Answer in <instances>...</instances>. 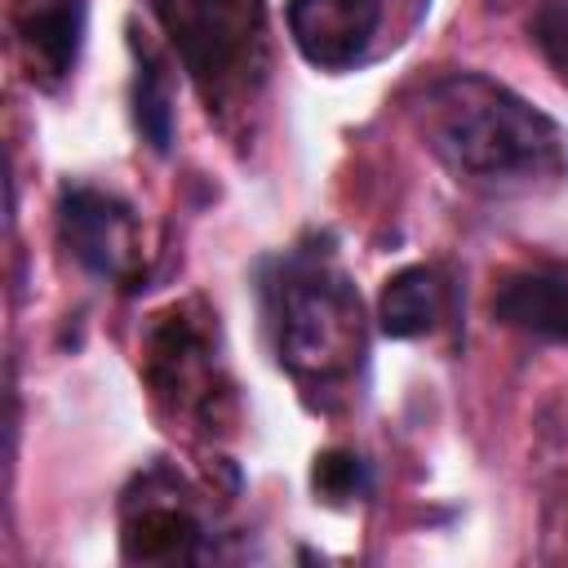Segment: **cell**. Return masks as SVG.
Segmentation results:
<instances>
[{
  "label": "cell",
  "instance_id": "obj_1",
  "mask_svg": "<svg viewBox=\"0 0 568 568\" xmlns=\"http://www.w3.org/2000/svg\"><path fill=\"white\" fill-rule=\"evenodd\" d=\"M426 151L475 195H541L568 178L564 129L484 71H444L413 98Z\"/></svg>",
  "mask_w": 568,
  "mask_h": 568
},
{
  "label": "cell",
  "instance_id": "obj_2",
  "mask_svg": "<svg viewBox=\"0 0 568 568\" xmlns=\"http://www.w3.org/2000/svg\"><path fill=\"white\" fill-rule=\"evenodd\" d=\"M257 302L275 364L306 390L355 382L368 355L364 302L328 240H302L257 262Z\"/></svg>",
  "mask_w": 568,
  "mask_h": 568
},
{
  "label": "cell",
  "instance_id": "obj_3",
  "mask_svg": "<svg viewBox=\"0 0 568 568\" xmlns=\"http://www.w3.org/2000/svg\"><path fill=\"white\" fill-rule=\"evenodd\" d=\"M209 115L240 111L266 80L262 0H146Z\"/></svg>",
  "mask_w": 568,
  "mask_h": 568
},
{
  "label": "cell",
  "instance_id": "obj_4",
  "mask_svg": "<svg viewBox=\"0 0 568 568\" xmlns=\"http://www.w3.org/2000/svg\"><path fill=\"white\" fill-rule=\"evenodd\" d=\"M217 315L200 302H178L155 315L142 337V377L151 395L195 426H222L231 408V373L217 342Z\"/></svg>",
  "mask_w": 568,
  "mask_h": 568
},
{
  "label": "cell",
  "instance_id": "obj_5",
  "mask_svg": "<svg viewBox=\"0 0 568 568\" xmlns=\"http://www.w3.org/2000/svg\"><path fill=\"white\" fill-rule=\"evenodd\" d=\"M120 550L133 564H191V559H213V532L186 493V484L151 466L146 475L133 479V488L120 501Z\"/></svg>",
  "mask_w": 568,
  "mask_h": 568
},
{
  "label": "cell",
  "instance_id": "obj_6",
  "mask_svg": "<svg viewBox=\"0 0 568 568\" xmlns=\"http://www.w3.org/2000/svg\"><path fill=\"white\" fill-rule=\"evenodd\" d=\"M58 235L67 253L93 275L111 284H133L142 266V231L138 213L98 186H62L58 195Z\"/></svg>",
  "mask_w": 568,
  "mask_h": 568
},
{
  "label": "cell",
  "instance_id": "obj_7",
  "mask_svg": "<svg viewBox=\"0 0 568 568\" xmlns=\"http://www.w3.org/2000/svg\"><path fill=\"white\" fill-rule=\"evenodd\" d=\"M386 0H288V36L320 71H351L368 58Z\"/></svg>",
  "mask_w": 568,
  "mask_h": 568
},
{
  "label": "cell",
  "instance_id": "obj_8",
  "mask_svg": "<svg viewBox=\"0 0 568 568\" xmlns=\"http://www.w3.org/2000/svg\"><path fill=\"white\" fill-rule=\"evenodd\" d=\"M493 320L524 337L568 346V266H524L501 275Z\"/></svg>",
  "mask_w": 568,
  "mask_h": 568
},
{
  "label": "cell",
  "instance_id": "obj_9",
  "mask_svg": "<svg viewBox=\"0 0 568 568\" xmlns=\"http://www.w3.org/2000/svg\"><path fill=\"white\" fill-rule=\"evenodd\" d=\"M84 22H89V0H13V27L27 49V62L49 84L75 71L84 49Z\"/></svg>",
  "mask_w": 568,
  "mask_h": 568
},
{
  "label": "cell",
  "instance_id": "obj_10",
  "mask_svg": "<svg viewBox=\"0 0 568 568\" xmlns=\"http://www.w3.org/2000/svg\"><path fill=\"white\" fill-rule=\"evenodd\" d=\"M444 315V280L435 266H404L382 284L377 328L395 342L426 337Z\"/></svg>",
  "mask_w": 568,
  "mask_h": 568
},
{
  "label": "cell",
  "instance_id": "obj_11",
  "mask_svg": "<svg viewBox=\"0 0 568 568\" xmlns=\"http://www.w3.org/2000/svg\"><path fill=\"white\" fill-rule=\"evenodd\" d=\"M133 129L155 155L173 151V89L151 49L133 40Z\"/></svg>",
  "mask_w": 568,
  "mask_h": 568
},
{
  "label": "cell",
  "instance_id": "obj_12",
  "mask_svg": "<svg viewBox=\"0 0 568 568\" xmlns=\"http://www.w3.org/2000/svg\"><path fill=\"white\" fill-rule=\"evenodd\" d=\"M311 488L328 506H351L373 493V470L359 453H320L311 466Z\"/></svg>",
  "mask_w": 568,
  "mask_h": 568
},
{
  "label": "cell",
  "instance_id": "obj_13",
  "mask_svg": "<svg viewBox=\"0 0 568 568\" xmlns=\"http://www.w3.org/2000/svg\"><path fill=\"white\" fill-rule=\"evenodd\" d=\"M528 31H532V44L541 49V58L568 80V0H541Z\"/></svg>",
  "mask_w": 568,
  "mask_h": 568
}]
</instances>
